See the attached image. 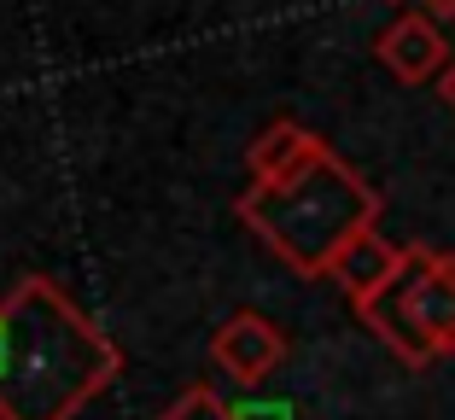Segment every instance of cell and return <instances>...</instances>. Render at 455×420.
<instances>
[{"label":"cell","mask_w":455,"mask_h":420,"mask_svg":"<svg viewBox=\"0 0 455 420\" xmlns=\"http://www.w3.org/2000/svg\"><path fill=\"white\" fill-rule=\"evenodd\" d=\"M374 53H379V65H386L397 82H409V88H415V82L443 76V70H450V59H455L432 12H403V18H391V24L374 36Z\"/></svg>","instance_id":"obj_5"},{"label":"cell","mask_w":455,"mask_h":420,"mask_svg":"<svg viewBox=\"0 0 455 420\" xmlns=\"http://www.w3.org/2000/svg\"><path fill=\"white\" fill-rule=\"evenodd\" d=\"M379 210H386L379 187H368L339 152L315 158L292 181H251L234 199V217L304 281H327L339 251L374 228Z\"/></svg>","instance_id":"obj_2"},{"label":"cell","mask_w":455,"mask_h":420,"mask_svg":"<svg viewBox=\"0 0 455 420\" xmlns=\"http://www.w3.org/2000/svg\"><path fill=\"white\" fill-rule=\"evenodd\" d=\"M327 152H333V147H327L315 129L281 117V123H268L263 135L251 140L245 163H251V181H292V176H304L315 158H327Z\"/></svg>","instance_id":"obj_6"},{"label":"cell","mask_w":455,"mask_h":420,"mask_svg":"<svg viewBox=\"0 0 455 420\" xmlns=\"http://www.w3.org/2000/svg\"><path fill=\"white\" fill-rule=\"evenodd\" d=\"M234 420H298L292 403H275V397H245L234 403Z\"/></svg>","instance_id":"obj_9"},{"label":"cell","mask_w":455,"mask_h":420,"mask_svg":"<svg viewBox=\"0 0 455 420\" xmlns=\"http://www.w3.org/2000/svg\"><path fill=\"white\" fill-rule=\"evenodd\" d=\"M0 345H6V321H0Z\"/></svg>","instance_id":"obj_12"},{"label":"cell","mask_w":455,"mask_h":420,"mask_svg":"<svg viewBox=\"0 0 455 420\" xmlns=\"http://www.w3.org/2000/svg\"><path fill=\"white\" fill-rule=\"evenodd\" d=\"M158 420H234V403H222L211 385H188V392L175 397Z\"/></svg>","instance_id":"obj_8"},{"label":"cell","mask_w":455,"mask_h":420,"mask_svg":"<svg viewBox=\"0 0 455 420\" xmlns=\"http://www.w3.org/2000/svg\"><path fill=\"white\" fill-rule=\"evenodd\" d=\"M211 362L222 368V374H234L240 385H257V380H268V374L286 362V333L268 321V315H257V310H234L222 327H216Z\"/></svg>","instance_id":"obj_4"},{"label":"cell","mask_w":455,"mask_h":420,"mask_svg":"<svg viewBox=\"0 0 455 420\" xmlns=\"http://www.w3.org/2000/svg\"><path fill=\"white\" fill-rule=\"evenodd\" d=\"M0 420H76L117 380L123 351L47 274H24L0 298Z\"/></svg>","instance_id":"obj_1"},{"label":"cell","mask_w":455,"mask_h":420,"mask_svg":"<svg viewBox=\"0 0 455 420\" xmlns=\"http://www.w3.org/2000/svg\"><path fill=\"white\" fill-rule=\"evenodd\" d=\"M397 263H403V245H391L379 228H368V234H356V240L339 251V263H333L327 281H333L339 292L350 298V310H356V304H368L379 286L397 274Z\"/></svg>","instance_id":"obj_7"},{"label":"cell","mask_w":455,"mask_h":420,"mask_svg":"<svg viewBox=\"0 0 455 420\" xmlns=\"http://www.w3.org/2000/svg\"><path fill=\"white\" fill-rule=\"evenodd\" d=\"M356 315L409 368L455 356V251H432L420 240L403 245L397 274L368 304H356Z\"/></svg>","instance_id":"obj_3"},{"label":"cell","mask_w":455,"mask_h":420,"mask_svg":"<svg viewBox=\"0 0 455 420\" xmlns=\"http://www.w3.org/2000/svg\"><path fill=\"white\" fill-rule=\"evenodd\" d=\"M420 12H432L443 24V18H455V0H420Z\"/></svg>","instance_id":"obj_11"},{"label":"cell","mask_w":455,"mask_h":420,"mask_svg":"<svg viewBox=\"0 0 455 420\" xmlns=\"http://www.w3.org/2000/svg\"><path fill=\"white\" fill-rule=\"evenodd\" d=\"M438 94H443V106L455 111V59H450V70H443V76H438Z\"/></svg>","instance_id":"obj_10"}]
</instances>
